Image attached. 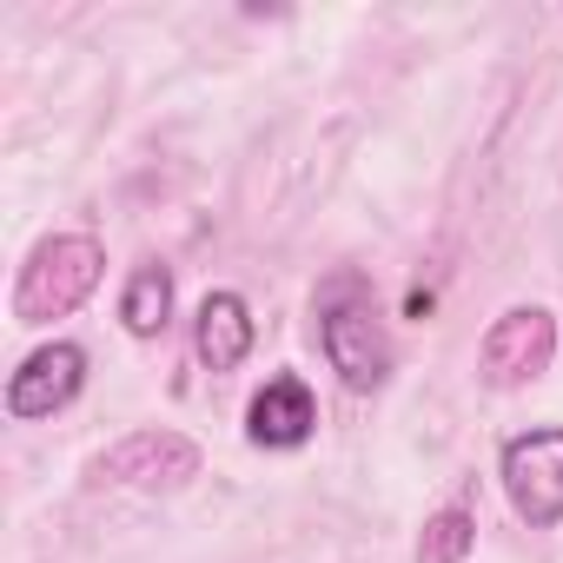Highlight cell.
Here are the masks:
<instances>
[{
  "instance_id": "obj_2",
  "label": "cell",
  "mask_w": 563,
  "mask_h": 563,
  "mask_svg": "<svg viewBox=\"0 0 563 563\" xmlns=\"http://www.w3.org/2000/svg\"><path fill=\"white\" fill-rule=\"evenodd\" d=\"M319 345L352 391H378L391 378V339H385L378 306L358 278H332L319 292Z\"/></svg>"
},
{
  "instance_id": "obj_6",
  "label": "cell",
  "mask_w": 563,
  "mask_h": 563,
  "mask_svg": "<svg viewBox=\"0 0 563 563\" xmlns=\"http://www.w3.org/2000/svg\"><path fill=\"white\" fill-rule=\"evenodd\" d=\"M93 477L100 484H186L199 477V444L179 431H133L93 464Z\"/></svg>"
},
{
  "instance_id": "obj_4",
  "label": "cell",
  "mask_w": 563,
  "mask_h": 563,
  "mask_svg": "<svg viewBox=\"0 0 563 563\" xmlns=\"http://www.w3.org/2000/svg\"><path fill=\"white\" fill-rule=\"evenodd\" d=\"M504 497L530 530L563 523V431H523L504 444Z\"/></svg>"
},
{
  "instance_id": "obj_10",
  "label": "cell",
  "mask_w": 563,
  "mask_h": 563,
  "mask_svg": "<svg viewBox=\"0 0 563 563\" xmlns=\"http://www.w3.org/2000/svg\"><path fill=\"white\" fill-rule=\"evenodd\" d=\"M471 543H477V517L451 504V510H438V517L424 523V537H418V563H464Z\"/></svg>"
},
{
  "instance_id": "obj_1",
  "label": "cell",
  "mask_w": 563,
  "mask_h": 563,
  "mask_svg": "<svg viewBox=\"0 0 563 563\" xmlns=\"http://www.w3.org/2000/svg\"><path fill=\"white\" fill-rule=\"evenodd\" d=\"M107 278V252L87 232H54L34 245V258L21 265V286H14V319L21 325H54L67 312H80L93 299V286Z\"/></svg>"
},
{
  "instance_id": "obj_3",
  "label": "cell",
  "mask_w": 563,
  "mask_h": 563,
  "mask_svg": "<svg viewBox=\"0 0 563 563\" xmlns=\"http://www.w3.org/2000/svg\"><path fill=\"white\" fill-rule=\"evenodd\" d=\"M556 358V319L543 306H510L490 332H484V352H477V378L490 391H517L530 378H543Z\"/></svg>"
},
{
  "instance_id": "obj_5",
  "label": "cell",
  "mask_w": 563,
  "mask_h": 563,
  "mask_svg": "<svg viewBox=\"0 0 563 563\" xmlns=\"http://www.w3.org/2000/svg\"><path fill=\"white\" fill-rule=\"evenodd\" d=\"M80 385H87V352L74 339H54V345L27 352L21 372L8 378V411L14 418H54L80 398Z\"/></svg>"
},
{
  "instance_id": "obj_7",
  "label": "cell",
  "mask_w": 563,
  "mask_h": 563,
  "mask_svg": "<svg viewBox=\"0 0 563 563\" xmlns=\"http://www.w3.org/2000/svg\"><path fill=\"white\" fill-rule=\"evenodd\" d=\"M312 424H319V405H312L306 378H292V372L265 378V391H258L252 411H245V438H252L258 451H299V444L312 438Z\"/></svg>"
},
{
  "instance_id": "obj_9",
  "label": "cell",
  "mask_w": 563,
  "mask_h": 563,
  "mask_svg": "<svg viewBox=\"0 0 563 563\" xmlns=\"http://www.w3.org/2000/svg\"><path fill=\"white\" fill-rule=\"evenodd\" d=\"M120 319H126V332L133 339H159L166 332V319H173V272L153 258V265H140L133 278H126V292H120Z\"/></svg>"
},
{
  "instance_id": "obj_8",
  "label": "cell",
  "mask_w": 563,
  "mask_h": 563,
  "mask_svg": "<svg viewBox=\"0 0 563 563\" xmlns=\"http://www.w3.org/2000/svg\"><path fill=\"white\" fill-rule=\"evenodd\" d=\"M252 306L239 292H206L199 299V319H192V352L206 372H239L245 352H252Z\"/></svg>"
}]
</instances>
